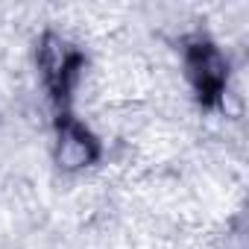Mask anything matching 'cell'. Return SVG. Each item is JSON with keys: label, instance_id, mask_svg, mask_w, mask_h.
<instances>
[{"label": "cell", "instance_id": "2", "mask_svg": "<svg viewBox=\"0 0 249 249\" xmlns=\"http://www.w3.org/2000/svg\"><path fill=\"white\" fill-rule=\"evenodd\" d=\"M97 156L94 138L79 126V123H65L59 132V159L68 167H82Z\"/></svg>", "mask_w": 249, "mask_h": 249}, {"label": "cell", "instance_id": "1", "mask_svg": "<svg viewBox=\"0 0 249 249\" xmlns=\"http://www.w3.org/2000/svg\"><path fill=\"white\" fill-rule=\"evenodd\" d=\"M188 65H191V76L196 82L199 97L214 100L223 91V82H226V65H223L220 53L211 44H194V50L188 56Z\"/></svg>", "mask_w": 249, "mask_h": 249}]
</instances>
